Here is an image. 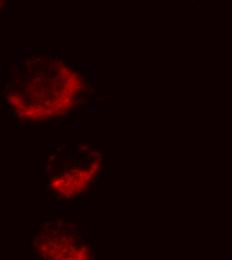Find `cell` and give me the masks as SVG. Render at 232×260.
<instances>
[{
    "label": "cell",
    "mask_w": 232,
    "mask_h": 260,
    "mask_svg": "<svg viewBox=\"0 0 232 260\" xmlns=\"http://www.w3.org/2000/svg\"><path fill=\"white\" fill-rule=\"evenodd\" d=\"M85 92L84 76L65 61L32 58L8 85L6 101L16 117L43 122L69 113Z\"/></svg>",
    "instance_id": "cell-1"
},
{
    "label": "cell",
    "mask_w": 232,
    "mask_h": 260,
    "mask_svg": "<svg viewBox=\"0 0 232 260\" xmlns=\"http://www.w3.org/2000/svg\"><path fill=\"white\" fill-rule=\"evenodd\" d=\"M3 7H4V2H3V1H0V13H1Z\"/></svg>",
    "instance_id": "cell-4"
},
{
    "label": "cell",
    "mask_w": 232,
    "mask_h": 260,
    "mask_svg": "<svg viewBox=\"0 0 232 260\" xmlns=\"http://www.w3.org/2000/svg\"><path fill=\"white\" fill-rule=\"evenodd\" d=\"M102 156L92 150L67 156L52 168L48 191L57 202H69L83 194L95 182Z\"/></svg>",
    "instance_id": "cell-3"
},
{
    "label": "cell",
    "mask_w": 232,
    "mask_h": 260,
    "mask_svg": "<svg viewBox=\"0 0 232 260\" xmlns=\"http://www.w3.org/2000/svg\"><path fill=\"white\" fill-rule=\"evenodd\" d=\"M32 248L37 260H93L95 254L94 245L79 228L57 218L38 226Z\"/></svg>",
    "instance_id": "cell-2"
}]
</instances>
